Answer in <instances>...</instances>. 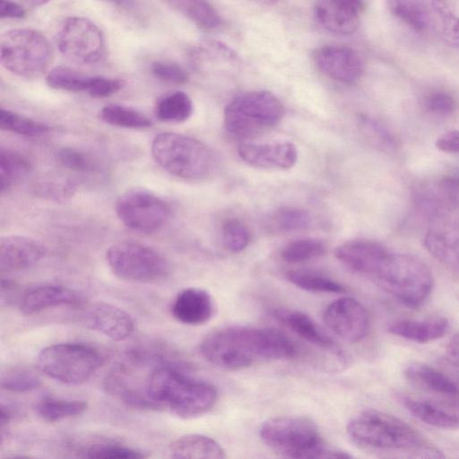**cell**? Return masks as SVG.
I'll return each instance as SVG.
<instances>
[{"label":"cell","mask_w":459,"mask_h":459,"mask_svg":"<svg viewBox=\"0 0 459 459\" xmlns=\"http://www.w3.org/2000/svg\"><path fill=\"white\" fill-rule=\"evenodd\" d=\"M149 354L146 374L125 391L129 404L142 409H165L182 418L192 419L209 411L218 393L212 384L192 377L178 365Z\"/></svg>","instance_id":"6da1fadb"},{"label":"cell","mask_w":459,"mask_h":459,"mask_svg":"<svg viewBox=\"0 0 459 459\" xmlns=\"http://www.w3.org/2000/svg\"><path fill=\"white\" fill-rule=\"evenodd\" d=\"M199 350L210 363L229 370L247 368L257 359H292L298 352L294 342L276 329L240 325L208 333Z\"/></svg>","instance_id":"7a4b0ae2"},{"label":"cell","mask_w":459,"mask_h":459,"mask_svg":"<svg viewBox=\"0 0 459 459\" xmlns=\"http://www.w3.org/2000/svg\"><path fill=\"white\" fill-rule=\"evenodd\" d=\"M346 429L351 439L366 449L416 458L444 457L441 451L412 426L380 411H360L350 420Z\"/></svg>","instance_id":"3957f363"},{"label":"cell","mask_w":459,"mask_h":459,"mask_svg":"<svg viewBox=\"0 0 459 459\" xmlns=\"http://www.w3.org/2000/svg\"><path fill=\"white\" fill-rule=\"evenodd\" d=\"M259 435L270 448L287 458L351 457L345 451L327 446L317 426L311 420L304 417L285 416L270 419L263 423Z\"/></svg>","instance_id":"277c9868"},{"label":"cell","mask_w":459,"mask_h":459,"mask_svg":"<svg viewBox=\"0 0 459 459\" xmlns=\"http://www.w3.org/2000/svg\"><path fill=\"white\" fill-rule=\"evenodd\" d=\"M155 161L166 171L186 180H203L218 169L216 153L204 143L179 134L164 132L152 143Z\"/></svg>","instance_id":"5b68a950"},{"label":"cell","mask_w":459,"mask_h":459,"mask_svg":"<svg viewBox=\"0 0 459 459\" xmlns=\"http://www.w3.org/2000/svg\"><path fill=\"white\" fill-rule=\"evenodd\" d=\"M373 278L401 304L412 309L428 301L434 287L429 267L409 254L390 252Z\"/></svg>","instance_id":"8992f818"},{"label":"cell","mask_w":459,"mask_h":459,"mask_svg":"<svg viewBox=\"0 0 459 459\" xmlns=\"http://www.w3.org/2000/svg\"><path fill=\"white\" fill-rule=\"evenodd\" d=\"M284 115L282 102L271 91L240 93L224 109V126L236 139H250L276 126Z\"/></svg>","instance_id":"52a82bcc"},{"label":"cell","mask_w":459,"mask_h":459,"mask_svg":"<svg viewBox=\"0 0 459 459\" xmlns=\"http://www.w3.org/2000/svg\"><path fill=\"white\" fill-rule=\"evenodd\" d=\"M96 349L82 343H56L40 351L38 368L48 377L67 385L86 382L102 366Z\"/></svg>","instance_id":"ba28073f"},{"label":"cell","mask_w":459,"mask_h":459,"mask_svg":"<svg viewBox=\"0 0 459 459\" xmlns=\"http://www.w3.org/2000/svg\"><path fill=\"white\" fill-rule=\"evenodd\" d=\"M51 60V46L39 30L13 29L1 38V65L16 75L37 77L47 70Z\"/></svg>","instance_id":"9c48e42d"},{"label":"cell","mask_w":459,"mask_h":459,"mask_svg":"<svg viewBox=\"0 0 459 459\" xmlns=\"http://www.w3.org/2000/svg\"><path fill=\"white\" fill-rule=\"evenodd\" d=\"M106 259L117 277L132 282H158L169 273V263L162 255L136 242L125 241L111 246Z\"/></svg>","instance_id":"30bf717a"},{"label":"cell","mask_w":459,"mask_h":459,"mask_svg":"<svg viewBox=\"0 0 459 459\" xmlns=\"http://www.w3.org/2000/svg\"><path fill=\"white\" fill-rule=\"evenodd\" d=\"M117 216L126 227L140 232L159 230L170 215L169 205L162 198L144 188H131L116 202Z\"/></svg>","instance_id":"8fae6325"},{"label":"cell","mask_w":459,"mask_h":459,"mask_svg":"<svg viewBox=\"0 0 459 459\" xmlns=\"http://www.w3.org/2000/svg\"><path fill=\"white\" fill-rule=\"evenodd\" d=\"M60 53L69 61L91 65L97 64L105 53V39L100 28L84 17L65 19L57 34Z\"/></svg>","instance_id":"7c38bea8"},{"label":"cell","mask_w":459,"mask_h":459,"mask_svg":"<svg viewBox=\"0 0 459 459\" xmlns=\"http://www.w3.org/2000/svg\"><path fill=\"white\" fill-rule=\"evenodd\" d=\"M323 318L327 327L348 342H358L368 334L369 315L365 307L350 297L340 298L325 309Z\"/></svg>","instance_id":"4fadbf2b"},{"label":"cell","mask_w":459,"mask_h":459,"mask_svg":"<svg viewBox=\"0 0 459 459\" xmlns=\"http://www.w3.org/2000/svg\"><path fill=\"white\" fill-rule=\"evenodd\" d=\"M316 66L329 78L353 84L362 76L364 65L359 55L343 45H325L313 53Z\"/></svg>","instance_id":"5bb4252c"},{"label":"cell","mask_w":459,"mask_h":459,"mask_svg":"<svg viewBox=\"0 0 459 459\" xmlns=\"http://www.w3.org/2000/svg\"><path fill=\"white\" fill-rule=\"evenodd\" d=\"M363 9V0H316L314 13L325 30L345 36L356 31Z\"/></svg>","instance_id":"9a60e30c"},{"label":"cell","mask_w":459,"mask_h":459,"mask_svg":"<svg viewBox=\"0 0 459 459\" xmlns=\"http://www.w3.org/2000/svg\"><path fill=\"white\" fill-rule=\"evenodd\" d=\"M390 251L381 243L370 239H353L340 245L336 258L351 270L374 277Z\"/></svg>","instance_id":"2e32d148"},{"label":"cell","mask_w":459,"mask_h":459,"mask_svg":"<svg viewBox=\"0 0 459 459\" xmlns=\"http://www.w3.org/2000/svg\"><path fill=\"white\" fill-rule=\"evenodd\" d=\"M239 157L248 165L259 169H288L298 160V150L289 141L266 143H242L238 148Z\"/></svg>","instance_id":"e0dca14e"},{"label":"cell","mask_w":459,"mask_h":459,"mask_svg":"<svg viewBox=\"0 0 459 459\" xmlns=\"http://www.w3.org/2000/svg\"><path fill=\"white\" fill-rule=\"evenodd\" d=\"M400 402L418 420L440 429L459 428V401L401 395Z\"/></svg>","instance_id":"ac0fdd59"},{"label":"cell","mask_w":459,"mask_h":459,"mask_svg":"<svg viewBox=\"0 0 459 459\" xmlns=\"http://www.w3.org/2000/svg\"><path fill=\"white\" fill-rule=\"evenodd\" d=\"M46 255L45 247L38 240L19 235L3 237L0 240V270L17 272L30 268Z\"/></svg>","instance_id":"d6986e66"},{"label":"cell","mask_w":459,"mask_h":459,"mask_svg":"<svg viewBox=\"0 0 459 459\" xmlns=\"http://www.w3.org/2000/svg\"><path fill=\"white\" fill-rule=\"evenodd\" d=\"M88 326L113 341L127 339L134 330L132 316L121 307L99 301L91 306L87 316Z\"/></svg>","instance_id":"ffe728a7"},{"label":"cell","mask_w":459,"mask_h":459,"mask_svg":"<svg viewBox=\"0 0 459 459\" xmlns=\"http://www.w3.org/2000/svg\"><path fill=\"white\" fill-rule=\"evenodd\" d=\"M214 305L208 291L201 288L189 287L179 291L174 298L170 313L179 323L187 325H201L212 316Z\"/></svg>","instance_id":"44dd1931"},{"label":"cell","mask_w":459,"mask_h":459,"mask_svg":"<svg viewBox=\"0 0 459 459\" xmlns=\"http://www.w3.org/2000/svg\"><path fill=\"white\" fill-rule=\"evenodd\" d=\"M82 298L72 289L56 284H39L28 288L22 295L19 307L22 314L30 316L45 309L75 306L81 303Z\"/></svg>","instance_id":"7402d4cb"},{"label":"cell","mask_w":459,"mask_h":459,"mask_svg":"<svg viewBox=\"0 0 459 459\" xmlns=\"http://www.w3.org/2000/svg\"><path fill=\"white\" fill-rule=\"evenodd\" d=\"M449 329V321L442 316L420 319H397L391 322L387 331L398 337L418 343H427L443 337Z\"/></svg>","instance_id":"603a6c76"},{"label":"cell","mask_w":459,"mask_h":459,"mask_svg":"<svg viewBox=\"0 0 459 459\" xmlns=\"http://www.w3.org/2000/svg\"><path fill=\"white\" fill-rule=\"evenodd\" d=\"M424 246L437 260L459 269V226L441 225L430 229L424 237Z\"/></svg>","instance_id":"cb8c5ba5"},{"label":"cell","mask_w":459,"mask_h":459,"mask_svg":"<svg viewBox=\"0 0 459 459\" xmlns=\"http://www.w3.org/2000/svg\"><path fill=\"white\" fill-rule=\"evenodd\" d=\"M406 379L425 391L454 397L459 395V386L439 369L422 362L409 364L404 369Z\"/></svg>","instance_id":"d4e9b609"},{"label":"cell","mask_w":459,"mask_h":459,"mask_svg":"<svg viewBox=\"0 0 459 459\" xmlns=\"http://www.w3.org/2000/svg\"><path fill=\"white\" fill-rule=\"evenodd\" d=\"M274 317L306 342L321 349L332 350L334 342L307 314L292 309H276Z\"/></svg>","instance_id":"484cf974"},{"label":"cell","mask_w":459,"mask_h":459,"mask_svg":"<svg viewBox=\"0 0 459 459\" xmlns=\"http://www.w3.org/2000/svg\"><path fill=\"white\" fill-rule=\"evenodd\" d=\"M169 456L172 458L222 459L225 451L210 437L200 434H187L171 442Z\"/></svg>","instance_id":"4316f807"},{"label":"cell","mask_w":459,"mask_h":459,"mask_svg":"<svg viewBox=\"0 0 459 459\" xmlns=\"http://www.w3.org/2000/svg\"><path fill=\"white\" fill-rule=\"evenodd\" d=\"M170 7L204 30L219 29L221 17L207 0H164Z\"/></svg>","instance_id":"83f0119b"},{"label":"cell","mask_w":459,"mask_h":459,"mask_svg":"<svg viewBox=\"0 0 459 459\" xmlns=\"http://www.w3.org/2000/svg\"><path fill=\"white\" fill-rule=\"evenodd\" d=\"M87 407L85 401L46 396L36 403L35 411L43 420L58 422L83 414Z\"/></svg>","instance_id":"f1b7e54d"},{"label":"cell","mask_w":459,"mask_h":459,"mask_svg":"<svg viewBox=\"0 0 459 459\" xmlns=\"http://www.w3.org/2000/svg\"><path fill=\"white\" fill-rule=\"evenodd\" d=\"M286 278L296 287L315 293H344L345 286L325 274L307 270L297 269L286 273Z\"/></svg>","instance_id":"f546056e"},{"label":"cell","mask_w":459,"mask_h":459,"mask_svg":"<svg viewBox=\"0 0 459 459\" xmlns=\"http://www.w3.org/2000/svg\"><path fill=\"white\" fill-rule=\"evenodd\" d=\"M97 75H87L74 69L58 66L48 72L46 77L48 85L56 90L87 92L89 95L93 90Z\"/></svg>","instance_id":"4dcf8cb0"},{"label":"cell","mask_w":459,"mask_h":459,"mask_svg":"<svg viewBox=\"0 0 459 459\" xmlns=\"http://www.w3.org/2000/svg\"><path fill=\"white\" fill-rule=\"evenodd\" d=\"M194 110L190 97L184 91H177L161 97L155 108L159 120L169 123H181L187 120Z\"/></svg>","instance_id":"1f68e13d"},{"label":"cell","mask_w":459,"mask_h":459,"mask_svg":"<svg viewBox=\"0 0 459 459\" xmlns=\"http://www.w3.org/2000/svg\"><path fill=\"white\" fill-rule=\"evenodd\" d=\"M389 9L411 29L420 31L429 27L430 13L426 0H387Z\"/></svg>","instance_id":"d6a6232c"},{"label":"cell","mask_w":459,"mask_h":459,"mask_svg":"<svg viewBox=\"0 0 459 459\" xmlns=\"http://www.w3.org/2000/svg\"><path fill=\"white\" fill-rule=\"evenodd\" d=\"M30 170V162L24 155L11 149L1 148L0 189L2 194L22 179Z\"/></svg>","instance_id":"836d02e7"},{"label":"cell","mask_w":459,"mask_h":459,"mask_svg":"<svg viewBox=\"0 0 459 459\" xmlns=\"http://www.w3.org/2000/svg\"><path fill=\"white\" fill-rule=\"evenodd\" d=\"M100 117L105 123L126 128H145L152 126V121L142 112L125 105L110 103L104 106Z\"/></svg>","instance_id":"e575fe53"},{"label":"cell","mask_w":459,"mask_h":459,"mask_svg":"<svg viewBox=\"0 0 459 459\" xmlns=\"http://www.w3.org/2000/svg\"><path fill=\"white\" fill-rule=\"evenodd\" d=\"M0 128L28 137H38L50 130L44 123L4 108L0 109Z\"/></svg>","instance_id":"d590c367"},{"label":"cell","mask_w":459,"mask_h":459,"mask_svg":"<svg viewBox=\"0 0 459 459\" xmlns=\"http://www.w3.org/2000/svg\"><path fill=\"white\" fill-rule=\"evenodd\" d=\"M325 253V244L314 238H304L289 243L281 252L282 259L290 264L307 262Z\"/></svg>","instance_id":"8d00e7d4"},{"label":"cell","mask_w":459,"mask_h":459,"mask_svg":"<svg viewBox=\"0 0 459 459\" xmlns=\"http://www.w3.org/2000/svg\"><path fill=\"white\" fill-rule=\"evenodd\" d=\"M40 385V377L34 371L25 368H9L1 376V387L7 391L25 393Z\"/></svg>","instance_id":"74e56055"},{"label":"cell","mask_w":459,"mask_h":459,"mask_svg":"<svg viewBox=\"0 0 459 459\" xmlns=\"http://www.w3.org/2000/svg\"><path fill=\"white\" fill-rule=\"evenodd\" d=\"M273 226L281 232L302 230L309 227V212L299 207H281L272 216Z\"/></svg>","instance_id":"f35d334b"},{"label":"cell","mask_w":459,"mask_h":459,"mask_svg":"<svg viewBox=\"0 0 459 459\" xmlns=\"http://www.w3.org/2000/svg\"><path fill=\"white\" fill-rule=\"evenodd\" d=\"M221 239L225 248L230 252L239 253L248 246L251 234L241 221L232 218L223 223Z\"/></svg>","instance_id":"ab89813d"},{"label":"cell","mask_w":459,"mask_h":459,"mask_svg":"<svg viewBox=\"0 0 459 459\" xmlns=\"http://www.w3.org/2000/svg\"><path fill=\"white\" fill-rule=\"evenodd\" d=\"M359 126L367 138L377 147L389 151L396 146L393 134L379 121L368 116L361 115Z\"/></svg>","instance_id":"60d3db41"},{"label":"cell","mask_w":459,"mask_h":459,"mask_svg":"<svg viewBox=\"0 0 459 459\" xmlns=\"http://www.w3.org/2000/svg\"><path fill=\"white\" fill-rule=\"evenodd\" d=\"M87 458H123L140 459L146 455L139 450L122 446L119 444H95L84 452Z\"/></svg>","instance_id":"b9f144b4"},{"label":"cell","mask_w":459,"mask_h":459,"mask_svg":"<svg viewBox=\"0 0 459 459\" xmlns=\"http://www.w3.org/2000/svg\"><path fill=\"white\" fill-rule=\"evenodd\" d=\"M433 9L440 19L445 39L459 46V17L454 14L446 0H431Z\"/></svg>","instance_id":"7bdbcfd3"},{"label":"cell","mask_w":459,"mask_h":459,"mask_svg":"<svg viewBox=\"0 0 459 459\" xmlns=\"http://www.w3.org/2000/svg\"><path fill=\"white\" fill-rule=\"evenodd\" d=\"M57 160L65 168L75 171L92 172L97 168L89 155L74 148H62L57 153Z\"/></svg>","instance_id":"ee69618b"},{"label":"cell","mask_w":459,"mask_h":459,"mask_svg":"<svg viewBox=\"0 0 459 459\" xmlns=\"http://www.w3.org/2000/svg\"><path fill=\"white\" fill-rule=\"evenodd\" d=\"M152 74L159 80L171 83L183 84L188 81V74L178 64L157 61L151 67Z\"/></svg>","instance_id":"f6af8a7d"},{"label":"cell","mask_w":459,"mask_h":459,"mask_svg":"<svg viewBox=\"0 0 459 459\" xmlns=\"http://www.w3.org/2000/svg\"><path fill=\"white\" fill-rule=\"evenodd\" d=\"M424 106L427 111L437 116H449L456 108L455 99L444 91H435L426 97Z\"/></svg>","instance_id":"bcb514c9"},{"label":"cell","mask_w":459,"mask_h":459,"mask_svg":"<svg viewBox=\"0 0 459 459\" xmlns=\"http://www.w3.org/2000/svg\"><path fill=\"white\" fill-rule=\"evenodd\" d=\"M436 147L447 153L459 154V130H449L436 140Z\"/></svg>","instance_id":"7dc6e473"},{"label":"cell","mask_w":459,"mask_h":459,"mask_svg":"<svg viewBox=\"0 0 459 459\" xmlns=\"http://www.w3.org/2000/svg\"><path fill=\"white\" fill-rule=\"evenodd\" d=\"M26 15L24 8L12 0H0L1 18H23Z\"/></svg>","instance_id":"c3c4849f"},{"label":"cell","mask_w":459,"mask_h":459,"mask_svg":"<svg viewBox=\"0 0 459 459\" xmlns=\"http://www.w3.org/2000/svg\"><path fill=\"white\" fill-rule=\"evenodd\" d=\"M16 293L15 283L10 279H1V304H9L14 299Z\"/></svg>","instance_id":"681fc988"},{"label":"cell","mask_w":459,"mask_h":459,"mask_svg":"<svg viewBox=\"0 0 459 459\" xmlns=\"http://www.w3.org/2000/svg\"><path fill=\"white\" fill-rule=\"evenodd\" d=\"M446 353L448 360L459 367V333H455L447 342Z\"/></svg>","instance_id":"f907efd6"},{"label":"cell","mask_w":459,"mask_h":459,"mask_svg":"<svg viewBox=\"0 0 459 459\" xmlns=\"http://www.w3.org/2000/svg\"><path fill=\"white\" fill-rule=\"evenodd\" d=\"M112 6L127 13L135 11L137 8L136 0H105Z\"/></svg>","instance_id":"816d5d0a"},{"label":"cell","mask_w":459,"mask_h":459,"mask_svg":"<svg viewBox=\"0 0 459 459\" xmlns=\"http://www.w3.org/2000/svg\"><path fill=\"white\" fill-rule=\"evenodd\" d=\"M261 5H273L280 0H252Z\"/></svg>","instance_id":"f5cc1de1"},{"label":"cell","mask_w":459,"mask_h":459,"mask_svg":"<svg viewBox=\"0 0 459 459\" xmlns=\"http://www.w3.org/2000/svg\"><path fill=\"white\" fill-rule=\"evenodd\" d=\"M26 1L32 5H42L50 0H26Z\"/></svg>","instance_id":"db71d44e"}]
</instances>
